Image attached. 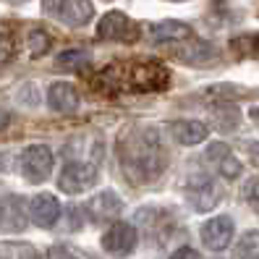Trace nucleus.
<instances>
[{
  "mask_svg": "<svg viewBox=\"0 0 259 259\" xmlns=\"http://www.w3.org/2000/svg\"><path fill=\"white\" fill-rule=\"evenodd\" d=\"M118 160L134 184H149L165 170V152L155 128L134 126L118 139Z\"/></svg>",
  "mask_w": 259,
  "mask_h": 259,
  "instance_id": "f257e3e1",
  "label": "nucleus"
},
{
  "mask_svg": "<svg viewBox=\"0 0 259 259\" xmlns=\"http://www.w3.org/2000/svg\"><path fill=\"white\" fill-rule=\"evenodd\" d=\"M167 81H170V73L157 60L131 63L123 73L126 89H136V92H160V89H167Z\"/></svg>",
  "mask_w": 259,
  "mask_h": 259,
  "instance_id": "f03ea898",
  "label": "nucleus"
},
{
  "mask_svg": "<svg viewBox=\"0 0 259 259\" xmlns=\"http://www.w3.org/2000/svg\"><path fill=\"white\" fill-rule=\"evenodd\" d=\"M19 167H21V176L29 181V184H42V181H48L50 170H53L50 147H45V144L26 147L21 152V157H19Z\"/></svg>",
  "mask_w": 259,
  "mask_h": 259,
  "instance_id": "7ed1b4c3",
  "label": "nucleus"
},
{
  "mask_svg": "<svg viewBox=\"0 0 259 259\" xmlns=\"http://www.w3.org/2000/svg\"><path fill=\"white\" fill-rule=\"evenodd\" d=\"M97 37L105 39V42H136L139 39V26H136L126 13L110 11L100 19Z\"/></svg>",
  "mask_w": 259,
  "mask_h": 259,
  "instance_id": "20e7f679",
  "label": "nucleus"
},
{
  "mask_svg": "<svg viewBox=\"0 0 259 259\" xmlns=\"http://www.w3.org/2000/svg\"><path fill=\"white\" fill-rule=\"evenodd\" d=\"M97 184V167L92 162H66L58 173V189L66 194H79Z\"/></svg>",
  "mask_w": 259,
  "mask_h": 259,
  "instance_id": "39448f33",
  "label": "nucleus"
},
{
  "mask_svg": "<svg viewBox=\"0 0 259 259\" xmlns=\"http://www.w3.org/2000/svg\"><path fill=\"white\" fill-rule=\"evenodd\" d=\"M184 194L191 202V207L199 209V212H209L220 202V189L209 176H191L184 186Z\"/></svg>",
  "mask_w": 259,
  "mask_h": 259,
  "instance_id": "423d86ee",
  "label": "nucleus"
},
{
  "mask_svg": "<svg viewBox=\"0 0 259 259\" xmlns=\"http://www.w3.org/2000/svg\"><path fill=\"white\" fill-rule=\"evenodd\" d=\"M136 241H139V233L136 228L128 223H113L108 228V233L102 236V249L113 254V256H128L136 249Z\"/></svg>",
  "mask_w": 259,
  "mask_h": 259,
  "instance_id": "0eeeda50",
  "label": "nucleus"
},
{
  "mask_svg": "<svg viewBox=\"0 0 259 259\" xmlns=\"http://www.w3.org/2000/svg\"><path fill=\"white\" fill-rule=\"evenodd\" d=\"M233 231H236L233 220L228 215H218V218H212L202 225V243L212 251H223V249L231 246Z\"/></svg>",
  "mask_w": 259,
  "mask_h": 259,
  "instance_id": "6e6552de",
  "label": "nucleus"
},
{
  "mask_svg": "<svg viewBox=\"0 0 259 259\" xmlns=\"http://www.w3.org/2000/svg\"><path fill=\"white\" fill-rule=\"evenodd\" d=\"M87 212H89V220H95V223L115 220L123 212V199L115 191H100L87 202Z\"/></svg>",
  "mask_w": 259,
  "mask_h": 259,
  "instance_id": "1a4fd4ad",
  "label": "nucleus"
},
{
  "mask_svg": "<svg viewBox=\"0 0 259 259\" xmlns=\"http://www.w3.org/2000/svg\"><path fill=\"white\" fill-rule=\"evenodd\" d=\"M26 228V209L21 196H6L0 202V231L3 233H19Z\"/></svg>",
  "mask_w": 259,
  "mask_h": 259,
  "instance_id": "9d476101",
  "label": "nucleus"
},
{
  "mask_svg": "<svg viewBox=\"0 0 259 259\" xmlns=\"http://www.w3.org/2000/svg\"><path fill=\"white\" fill-rule=\"evenodd\" d=\"M48 102H50V108H53L55 113L68 115V113L79 110L81 97H79V92H76L73 84H68V81H55V84H50V89H48Z\"/></svg>",
  "mask_w": 259,
  "mask_h": 259,
  "instance_id": "9b49d317",
  "label": "nucleus"
},
{
  "mask_svg": "<svg viewBox=\"0 0 259 259\" xmlns=\"http://www.w3.org/2000/svg\"><path fill=\"white\" fill-rule=\"evenodd\" d=\"M29 215L39 228H53L60 218V202L53 194H37L32 202H29Z\"/></svg>",
  "mask_w": 259,
  "mask_h": 259,
  "instance_id": "f8f14e48",
  "label": "nucleus"
},
{
  "mask_svg": "<svg viewBox=\"0 0 259 259\" xmlns=\"http://www.w3.org/2000/svg\"><path fill=\"white\" fill-rule=\"evenodd\" d=\"M170 134L176 136L178 144H186V147H194V144H202L207 136H209V128L202 123V120H173L170 123Z\"/></svg>",
  "mask_w": 259,
  "mask_h": 259,
  "instance_id": "ddd939ff",
  "label": "nucleus"
},
{
  "mask_svg": "<svg viewBox=\"0 0 259 259\" xmlns=\"http://www.w3.org/2000/svg\"><path fill=\"white\" fill-rule=\"evenodd\" d=\"M149 34L157 42H184V39L191 37V26L184 24V21H176V19H165V21L152 24Z\"/></svg>",
  "mask_w": 259,
  "mask_h": 259,
  "instance_id": "4468645a",
  "label": "nucleus"
},
{
  "mask_svg": "<svg viewBox=\"0 0 259 259\" xmlns=\"http://www.w3.org/2000/svg\"><path fill=\"white\" fill-rule=\"evenodd\" d=\"M63 16L73 26H84L89 19L95 16V8H92L89 0H66L63 3Z\"/></svg>",
  "mask_w": 259,
  "mask_h": 259,
  "instance_id": "2eb2a0df",
  "label": "nucleus"
},
{
  "mask_svg": "<svg viewBox=\"0 0 259 259\" xmlns=\"http://www.w3.org/2000/svg\"><path fill=\"white\" fill-rule=\"evenodd\" d=\"M0 259H39L37 249L24 241H0Z\"/></svg>",
  "mask_w": 259,
  "mask_h": 259,
  "instance_id": "dca6fc26",
  "label": "nucleus"
},
{
  "mask_svg": "<svg viewBox=\"0 0 259 259\" xmlns=\"http://www.w3.org/2000/svg\"><path fill=\"white\" fill-rule=\"evenodd\" d=\"M55 66L63 68V71H79V68L92 66V55L87 50H66L55 58Z\"/></svg>",
  "mask_w": 259,
  "mask_h": 259,
  "instance_id": "f3484780",
  "label": "nucleus"
},
{
  "mask_svg": "<svg viewBox=\"0 0 259 259\" xmlns=\"http://www.w3.org/2000/svg\"><path fill=\"white\" fill-rule=\"evenodd\" d=\"M236 259H259V231L243 233L236 243Z\"/></svg>",
  "mask_w": 259,
  "mask_h": 259,
  "instance_id": "a211bd4d",
  "label": "nucleus"
},
{
  "mask_svg": "<svg viewBox=\"0 0 259 259\" xmlns=\"http://www.w3.org/2000/svg\"><path fill=\"white\" fill-rule=\"evenodd\" d=\"M26 45H29V53L34 58H42L50 50V37H48V32H42V29H32L26 37Z\"/></svg>",
  "mask_w": 259,
  "mask_h": 259,
  "instance_id": "6ab92c4d",
  "label": "nucleus"
},
{
  "mask_svg": "<svg viewBox=\"0 0 259 259\" xmlns=\"http://www.w3.org/2000/svg\"><path fill=\"white\" fill-rule=\"evenodd\" d=\"M218 167H220V176H223V178H228V181L238 178V176H241V170H243L241 160H238V157H233V152H225V155L218 160Z\"/></svg>",
  "mask_w": 259,
  "mask_h": 259,
  "instance_id": "aec40b11",
  "label": "nucleus"
},
{
  "mask_svg": "<svg viewBox=\"0 0 259 259\" xmlns=\"http://www.w3.org/2000/svg\"><path fill=\"white\" fill-rule=\"evenodd\" d=\"M209 55H215V50H212L207 42H196L194 50H184V53H181V58H184L186 63H202V60H207Z\"/></svg>",
  "mask_w": 259,
  "mask_h": 259,
  "instance_id": "412c9836",
  "label": "nucleus"
},
{
  "mask_svg": "<svg viewBox=\"0 0 259 259\" xmlns=\"http://www.w3.org/2000/svg\"><path fill=\"white\" fill-rule=\"evenodd\" d=\"M215 120L220 123L223 131H233L238 126V110L236 108H220V110H215Z\"/></svg>",
  "mask_w": 259,
  "mask_h": 259,
  "instance_id": "4be33fe9",
  "label": "nucleus"
},
{
  "mask_svg": "<svg viewBox=\"0 0 259 259\" xmlns=\"http://www.w3.org/2000/svg\"><path fill=\"white\" fill-rule=\"evenodd\" d=\"M209 97H241L243 89H236V84H215L207 89Z\"/></svg>",
  "mask_w": 259,
  "mask_h": 259,
  "instance_id": "5701e85b",
  "label": "nucleus"
},
{
  "mask_svg": "<svg viewBox=\"0 0 259 259\" xmlns=\"http://www.w3.org/2000/svg\"><path fill=\"white\" fill-rule=\"evenodd\" d=\"M13 58V42L8 34H0V66H6Z\"/></svg>",
  "mask_w": 259,
  "mask_h": 259,
  "instance_id": "b1692460",
  "label": "nucleus"
},
{
  "mask_svg": "<svg viewBox=\"0 0 259 259\" xmlns=\"http://www.w3.org/2000/svg\"><path fill=\"white\" fill-rule=\"evenodd\" d=\"M246 199H249L254 207H259V176L249 181V186H246Z\"/></svg>",
  "mask_w": 259,
  "mask_h": 259,
  "instance_id": "393cba45",
  "label": "nucleus"
},
{
  "mask_svg": "<svg viewBox=\"0 0 259 259\" xmlns=\"http://www.w3.org/2000/svg\"><path fill=\"white\" fill-rule=\"evenodd\" d=\"M63 3L66 0H42L45 13H63Z\"/></svg>",
  "mask_w": 259,
  "mask_h": 259,
  "instance_id": "a878e982",
  "label": "nucleus"
},
{
  "mask_svg": "<svg viewBox=\"0 0 259 259\" xmlns=\"http://www.w3.org/2000/svg\"><path fill=\"white\" fill-rule=\"evenodd\" d=\"M170 259H202V256H199V251L184 246V249H178L176 254H170Z\"/></svg>",
  "mask_w": 259,
  "mask_h": 259,
  "instance_id": "bb28decb",
  "label": "nucleus"
},
{
  "mask_svg": "<svg viewBox=\"0 0 259 259\" xmlns=\"http://www.w3.org/2000/svg\"><path fill=\"white\" fill-rule=\"evenodd\" d=\"M48 259H79V256H73L71 251H66V249H60V246H55V249H50Z\"/></svg>",
  "mask_w": 259,
  "mask_h": 259,
  "instance_id": "cd10ccee",
  "label": "nucleus"
},
{
  "mask_svg": "<svg viewBox=\"0 0 259 259\" xmlns=\"http://www.w3.org/2000/svg\"><path fill=\"white\" fill-rule=\"evenodd\" d=\"M11 123V113L8 110H3V108H0V128H6Z\"/></svg>",
  "mask_w": 259,
  "mask_h": 259,
  "instance_id": "c85d7f7f",
  "label": "nucleus"
},
{
  "mask_svg": "<svg viewBox=\"0 0 259 259\" xmlns=\"http://www.w3.org/2000/svg\"><path fill=\"white\" fill-rule=\"evenodd\" d=\"M249 115H251L254 120H259V108H251V113H249Z\"/></svg>",
  "mask_w": 259,
  "mask_h": 259,
  "instance_id": "c756f323",
  "label": "nucleus"
},
{
  "mask_svg": "<svg viewBox=\"0 0 259 259\" xmlns=\"http://www.w3.org/2000/svg\"><path fill=\"white\" fill-rule=\"evenodd\" d=\"M249 147H251V155H256V157H259V144H249Z\"/></svg>",
  "mask_w": 259,
  "mask_h": 259,
  "instance_id": "7c9ffc66",
  "label": "nucleus"
},
{
  "mask_svg": "<svg viewBox=\"0 0 259 259\" xmlns=\"http://www.w3.org/2000/svg\"><path fill=\"white\" fill-rule=\"evenodd\" d=\"M105 3H110V0H105Z\"/></svg>",
  "mask_w": 259,
  "mask_h": 259,
  "instance_id": "2f4dec72",
  "label": "nucleus"
}]
</instances>
